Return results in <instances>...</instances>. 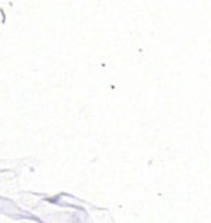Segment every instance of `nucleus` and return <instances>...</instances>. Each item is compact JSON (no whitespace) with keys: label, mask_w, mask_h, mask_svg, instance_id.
Wrapping results in <instances>:
<instances>
[]
</instances>
